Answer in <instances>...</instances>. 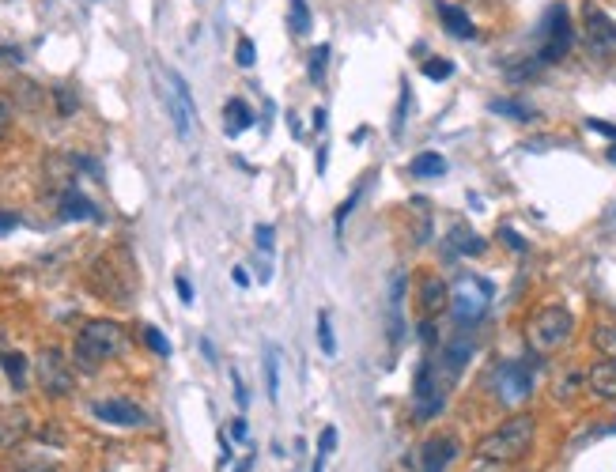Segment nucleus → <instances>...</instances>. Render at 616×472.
I'll use <instances>...</instances> for the list:
<instances>
[{
	"label": "nucleus",
	"mask_w": 616,
	"mask_h": 472,
	"mask_svg": "<svg viewBox=\"0 0 616 472\" xmlns=\"http://www.w3.org/2000/svg\"><path fill=\"white\" fill-rule=\"evenodd\" d=\"M235 284H239V287L250 284V276H246V269H235Z\"/></svg>",
	"instance_id": "nucleus-47"
},
{
	"label": "nucleus",
	"mask_w": 616,
	"mask_h": 472,
	"mask_svg": "<svg viewBox=\"0 0 616 472\" xmlns=\"http://www.w3.org/2000/svg\"><path fill=\"white\" fill-rule=\"evenodd\" d=\"M16 227H19L16 212H0V235H8V231H16Z\"/></svg>",
	"instance_id": "nucleus-39"
},
{
	"label": "nucleus",
	"mask_w": 616,
	"mask_h": 472,
	"mask_svg": "<svg viewBox=\"0 0 616 472\" xmlns=\"http://www.w3.org/2000/svg\"><path fill=\"white\" fill-rule=\"evenodd\" d=\"M0 367H4V374H8L12 386L23 389V382H27V355H19V352L0 355Z\"/></svg>",
	"instance_id": "nucleus-22"
},
{
	"label": "nucleus",
	"mask_w": 616,
	"mask_h": 472,
	"mask_svg": "<svg viewBox=\"0 0 616 472\" xmlns=\"http://www.w3.org/2000/svg\"><path fill=\"white\" fill-rule=\"evenodd\" d=\"M582 19H586V38H590V46H594V50H609V46H616V23L605 16L601 8L586 4Z\"/></svg>",
	"instance_id": "nucleus-13"
},
{
	"label": "nucleus",
	"mask_w": 616,
	"mask_h": 472,
	"mask_svg": "<svg viewBox=\"0 0 616 472\" xmlns=\"http://www.w3.org/2000/svg\"><path fill=\"white\" fill-rule=\"evenodd\" d=\"M8 133H12V102L0 91V140H8Z\"/></svg>",
	"instance_id": "nucleus-32"
},
{
	"label": "nucleus",
	"mask_w": 616,
	"mask_h": 472,
	"mask_svg": "<svg viewBox=\"0 0 616 472\" xmlns=\"http://www.w3.org/2000/svg\"><path fill=\"white\" fill-rule=\"evenodd\" d=\"M53 95H57V106H61V114H72V110H76V95H72V91H65V87H61V91H53Z\"/></svg>",
	"instance_id": "nucleus-36"
},
{
	"label": "nucleus",
	"mask_w": 616,
	"mask_h": 472,
	"mask_svg": "<svg viewBox=\"0 0 616 472\" xmlns=\"http://www.w3.org/2000/svg\"><path fill=\"white\" fill-rule=\"evenodd\" d=\"M326 65H329V46H314L310 50V84H322L326 80Z\"/></svg>",
	"instance_id": "nucleus-25"
},
{
	"label": "nucleus",
	"mask_w": 616,
	"mask_h": 472,
	"mask_svg": "<svg viewBox=\"0 0 616 472\" xmlns=\"http://www.w3.org/2000/svg\"><path fill=\"white\" fill-rule=\"evenodd\" d=\"M405 295H409V280H405V272H394L390 276V299H386V333H390V344H401V337H405Z\"/></svg>",
	"instance_id": "nucleus-10"
},
{
	"label": "nucleus",
	"mask_w": 616,
	"mask_h": 472,
	"mask_svg": "<svg viewBox=\"0 0 616 472\" xmlns=\"http://www.w3.org/2000/svg\"><path fill=\"white\" fill-rule=\"evenodd\" d=\"M61 220H103V216H99V208L87 201L80 189H69L61 197Z\"/></svg>",
	"instance_id": "nucleus-16"
},
{
	"label": "nucleus",
	"mask_w": 616,
	"mask_h": 472,
	"mask_svg": "<svg viewBox=\"0 0 616 472\" xmlns=\"http://www.w3.org/2000/svg\"><path fill=\"white\" fill-rule=\"evenodd\" d=\"M424 76H428V80H450V76H454V65L443 61V57H431L428 65H424Z\"/></svg>",
	"instance_id": "nucleus-29"
},
{
	"label": "nucleus",
	"mask_w": 616,
	"mask_h": 472,
	"mask_svg": "<svg viewBox=\"0 0 616 472\" xmlns=\"http://www.w3.org/2000/svg\"><path fill=\"white\" fill-rule=\"evenodd\" d=\"M38 382L42 389L50 393V397H69L72 386H76V371H72V363L65 359L61 348H46V352L38 355Z\"/></svg>",
	"instance_id": "nucleus-7"
},
{
	"label": "nucleus",
	"mask_w": 616,
	"mask_h": 472,
	"mask_svg": "<svg viewBox=\"0 0 616 472\" xmlns=\"http://www.w3.org/2000/svg\"><path fill=\"white\" fill-rule=\"evenodd\" d=\"M178 295H182V303H193V287H189L186 276H178Z\"/></svg>",
	"instance_id": "nucleus-43"
},
{
	"label": "nucleus",
	"mask_w": 616,
	"mask_h": 472,
	"mask_svg": "<svg viewBox=\"0 0 616 472\" xmlns=\"http://www.w3.org/2000/svg\"><path fill=\"white\" fill-rule=\"evenodd\" d=\"M605 227H609V231H616V204L609 208V216H605Z\"/></svg>",
	"instance_id": "nucleus-48"
},
{
	"label": "nucleus",
	"mask_w": 616,
	"mask_h": 472,
	"mask_svg": "<svg viewBox=\"0 0 616 472\" xmlns=\"http://www.w3.org/2000/svg\"><path fill=\"white\" fill-rule=\"evenodd\" d=\"M533 393V371L526 367V363H503L496 371V397L503 401L507 408L514 405H526Z\"/></svg>",
	"instance_id": "nucleus-8"
},
{
	"label": "nucleus",
	"mask_w": 616,
	"mask_h": 472,
	"mask_svg": "<svg viewBox=\"0 0 616 472\" xmlns=\"http://www.w3.org/2000/svg\"><path fill=\"white\" fill-rule=\"evenodd\" d=\"M409 170L416 174V178H439V174H446V159L439 152H424V155L412 159Z\"/></svg>",
	"instance_id": "nucleus-20"
},
{
	"label": "nucleus",
	"mask_w": 616,
	"mask_h": 472,
	"mask_svg": "<svg viewBox=\"0 0 616 472\" xmlns=\"http://www.w3.org/2000/svg\"><path fill=\"white\" fill-rule=\"evenodd\" d=\"M575 42V27H571V16H567L564 4H552L545 12V42L537 50V65H556L564 61L567 50Z\"/></svg>",
	"instance_id": "nucleus-6"
},
{
	"label": "nucleus",
	"mask_w": 616,
	"mask_h": 472,
	"mask_svg": "<svg viewBox=\"0 0 616 472\" xmlns=\"http://www.w3.org/2000/svg\"><path fill=\"white\" fill-rule=\"evenodd\" d=\"M314 129H326V110H314Z\"/></svg>",
	"instance_id": "nucleus-46"
},
{
	"label": "nucleus",
	"mask_w": 616,
	"mask_h": 472,
	"mask_svg": "<svg viewBox=\"0 0 616 472\" xmlns=\"http://www.w3.org/2000/svg\"><path fill=\"white\" fill-rule=\"evenodd\" d=\"M454 457H458V439H450V435H435L420 446V454H416V472H446L454 465Z\"/></svg>",
	"instance_id": "nucleus-9"
},
{
	"label": "nucleus",
	"mask_w": 616,
	"mask_h": 472,
	"mask_svg": "<svg viewBox=\"0 0 616 472\" xmlns=\"http://www.w3.org/2000/svg\"><path fill=\"white\" fill-rule=\"evenodd\" d=\"M91 412H95V420L110 423V427H144V423H148L144 408H137L133 401H121V397H114V401H99Z\"/></svg>",
	"instance_id": "nucleus-11"
},
{
	"label": "nucleus",
	"mask_w": 616,
	"mask_h": 472,
	"mask_svg": "<svg viewBox=\"0 0 616 472\" xmlns=\"http://www.w3.org/2000/svg\"><path fill=\"white\" fill-rule=\"evenodd\" d=\"M163 102H167V114L174 121V133L189 140L193 136V125H197V106H193V91L189 84L174 72V68H163Z\"/></svg>",
	"instance_id": "nucleus-4"
},
{
	"label": "nucleus",
	"mask_w": 616,
	"mask_h": 472,
	"mask_svg": "<svg viewBox=\"0 0 616 472\" xmlns=\"http://www.w3.org/2000/svg\"><path fill=\"white\" fill-rule=\"evenodd\" d=\"M144 340H148V348H152L155 355H171V340L163 337L155 325H148V329H144Z\"/></svg>",
	"instance_id": "nucleus-30"
},
{
	"label": "nucleus",
	"mask_w": 616,
	"mask_h": 472,
	"mask_svg": "<svg viewBox=\"0 0 616 472\" xmlns=\"http://www.w3.org/2000/svg\"><path fill=\"white\" fill-rule=\"evenodd\" d=\"M469 355H473V340H469V337H454V340H450V344L443 348V363H439L435 371H439V382H443L446 389L458 382V374L465 371Z\"/></svg>",
	"instance_id": "nucleus-12"
},
{
	"label": "nucleus",
	"mask_w": 616,
	"mask_h": 472,
	"mask_svg": "<svg viewBox=\"0 0 616 472\" xmlns=\"http://www.w3.org/2000/svg\"><path fill=\"white\" fill-rule=\"evenodd\" d=\"M250 125H254V110L242 99H231L223 106V129H227V136H242Z\"/></svg>",
	"instance_id": "nucleus-17"
},
{
	"label": "nucleus",
	"mask_w": 616,
	"mask_h": 472,
	"mask_svg": "<svg viewBox=\"0 0 616 472\" xmlns=\"http://www.w3.org/2000/svg\"><path fill=\"white\" fill-rule=\"evenodd\" d=\"M250 465H254V457H246V461H242V465H239L235 472H250Z\"/></svg>",
	"instance_id": "nucleus-49"
},
{
	"label": "nucleus",
	"mask_w": 616,
	"mask_h": 472,
	"mask_svg": "<svg viewBox=\"0 0 616 472\" xmlns=\"http://www.w3.org/2000/svg\"><path fill=\"white\" fill-rule=\"evenodd\" d=\"M231 382H235V397H239V405H246V401H250V397H246V386H242L239 371H231Z\"/></svg>",
	"instance_id": "nucleus-42"
},
{
	"label": "nucleus",
	"mask_w": 616,
	"mask_h": 472,
	"mask_svg": "<svg viewBox=\"0 0 616 472\" xmlns=\"http://www.w3.org/2000/svg\"><path fill=\"white\" fill-rule=\"evenodd\" d=\"M121 344H125V333H121L118 321H87L84 329H80V337H76V352H72V359H76V367L80 371H99L106 359H114V355L121 352Z\"/></svg>",
	"instance_id": "nucleus-1"
},
{
	"label": "nucleus",
	"mask_w": 616,
	"mask_h": 472,
	"mask_svg": "<svg viewBox=\"0 0 616 472\" xmlns=\"http://www.w3.org/2000/svg\"><path fill=\"white\" fill-rule=\"evenodd\" d=\"M586 382H590V393L601 397V401H616V359H601L590 367L586 374Z\"/></svg>",
	"instance_id": "nucleus-15"
},
{
	"label": "nucleus",
	"mask_w": 616,
	"mask_h": 472,
	"mask_svg": "<svg viewBox=\"0 0 616 472\" xmlns=\"http://www.w3.org/2000/svg\"><path fill=\"white\" fill-rule=\"evenodd\" d=\"M533 435H537L533 416H511L503 427L477 442V457L480 461H518L533 446Z\"/></svg>",
	"instance_id": "nucleus-2"
},
{
	"label": "nucleus",
	"mask_w": 616,
	"mask_h": 472,
	"mask_svg": "<svg viewBox=\"0 0 616 472\" xmlns=\"http://www.w3.org/2000/svg\"><path fill=\"white\" fill-rule=\"evenodd\" d=\"M579 382H582L579 371H571L567 378H560V382H556V397H560V401H567V397H571V393L579 389Z\"/></svg>",
	"instance_id": "nucleus-33"
},
{
	"label": "nucleus",
	"mask_w": 616,
	"mask_h": 472,
	"mask_svg": "<svg viewBox=\"0 0 616 472\" xmlns=\"http://www.w3.org/2000/svg\"><path fill=\"white\" fill-rule=\"evenodd\" d=\"M586 125H590V129H594V133H601V136H613V140H616V125H609V121H598V118H590V121H586Z\"/></svg>",
	"instance_id": "nucleus-40"
},
{
	"label": "nucleus",
	"mask_w": 616,
	"mask_h": 472,
	"mask_svg": "<svg viewBox=\"0 0 616 472\" xmlns=\"http://www.w3.org/2000/svg\"><path fill=\"white\" fill-rule=\"evenodd\" d=\"M288 23H291V31L299 34H310V27H314V19H310V8H307V0H291V12H288Z\"/></svg>",
	"instance_id": "nucleus-23"
},
{
	"label": "nucleus",
	"mask_w": 616,
	"mask_h": 472,
	"mask_svg": "<svg viewBox=\"0 0 616 472\" xmlns=\"http://www.w3.org/2000/svg\"><path fill=\"white\" fill-rule=\"evenodd\" d=\"M609 159H613V163H616V148H609Z\"/></svg>",
	"instance_id": "nucleus-51"
},
{
	"label": "nucleus",
	"mask_w": 616,
	"mask_h": 472,
	"mask_svg": "<svg viewBox=\"0 0 616 472\" xmlns=\"http://www.w3.org/2000/svg\"><path fill=\"white\" fill-rule=\"evenodd\" d=\"M499 238H507V246H511V250H518V253L526 250V242H522V238L514 235V231H507V227H503V231H499Z\"/></svg>",
	"instance_id": "nucleus-41"
},
{
	"label": "nucleus",
	"mask_w": 616,
	"mask_h": 472,
	"mask_svg": "<svg viewBox=\"0 0 616 472\" xmlns=\"http://www.w3.org/2000/svg\"><path fill=\"white\" fill-rule=\"evenodd\" d=\"M488 299H492V287L484 284L480 276H458V284H454V299H450L454 321H458L462 329L477 325V321L488 314Z\"/></svg>",
	"instance_id": "nucleus-5"
},
{
	"label": "nucleus",
	"mask_w": 616,
	"mask_h": 472,
	"mask_svg": "<svg viewBox=\"0 0 616 472\" xmlns=\"http://www.w3.org/2000/svg\"><path fill=\"white\" fill-rule=\"evenodd\" d=\"M446 299H450V291H446L443 280H435V276H431V280H424V287H420V303H424V314H428V318L443 310Z\"/></svg>",
	"instance_id": "nucleus-19"
},
{
	"label": "nucleus",
	"mask_w": 616,
	"mask_h": 472,
	"mask_svg": "<svg viewBox=\"0 0 616 472\" xmlns=\"http://www.w3.org/2000/svg\"><path fill=\"white\" fill-rule=\"evenodd\" d=\"M594 348H598L605 359H616V325H598V329H594Z\"/></svg>",
	"instance_id": "nucleus-24"
},
{
	"label": "nucleus",
	"mask_w": 616,
	"mask_h": 472,
	"mask_svg": "<svg viewBox=\"0 0 616 472\" xmlns=\"http://www.w3.org/2000/svg\"><path fill=\"white\" fill-rule=\"evenodd\" d=\"M318 344L326 355H337V340H333V329H329V314H318Z\"/></svg>",
	"instance_id": "nucleus-28"
},
{
	"label": "nucleus",
	"mask_w": 616,
	"mask_h": 472,
	"mask_svg": "<svg viewBox=\"0 0 616 472\" xmlns=\"http://www.w3.org/2000/svg\"><path fill=\"white\" fill-rule=\"evenodd\" d=\"M333 446H337V427H326L322 439H318V450H322V454H333Z\"/></svg>",
	"instance_id": "nucleus-37"
},
{
	"label": "nucleus",
	"mask_w": 616,
	"mask_h": 472,
	"mask_svg": "<svg viewBox=\"0 0 616 472\" xmlns=\"http://www.w3.org/2000/svg\"><path fill=\"white\" fill-rule=\"evenodd\" d=\"M492 114H507V118H518V121L533 118V110L530 106H522V102H492Z\"/></svg>",
	"instance_id": "nucleus-27"
},
{
	"label": "nucleus",
	"mask_w": 616,
	"mask_h": 472,
	"mask_svg": "<svg viewBox=\"0 0 616 472\" xmlns=\"http://www.w3.org/2000/svg\"><path fill=\"white\" fill-rule=\"evenodd\" d=\"M23 61V53L16 50V46H0V68L4 65H19Z\"/></svg>",
	"instance_id": "nucleus-38"
},
{
	"label": "nucleus",
	"mask_w": 616,
	"mask_h": 472,
	"mask_svg": "<svg viewBox=\"0 0 616 472\" xmlns=\"http://www.w3.org/2000/svg\"><path fill=\"white\" fill-rule=\"evenodd\" d=\"M27 431H31V416H27L23 408H8V412H0V450L19 446V442L27 439Z\"/></svg>",
	"instance_id": "nucleus-14"
},
{
	"label": "nucleus",
	"mask_w": 616,
	"mask_h": 472,
	"mask_svg": "<svg viewBox=\"0 0 616 472\" xmlns=\"http://www.w3.org/2000/svg\"><path fill=\"white\" fill-rule=\"evenodd\" d=\"M231 435H235V439H246V420H231Z\"/></svg>",
	"instance_id": "nucleus-45"
},
{
	"label": "nucleus",
	"mask_w": 616,
	"mask_h": 472,
	"mask_svg": "<svg viewBox=\"0 0 616 472\" xmlns=\"http://www.w3.org/2000/svg\"><path fill=\"white\" fill-rule=\"evenodd\" d=\"M326 167H329V155H326V144H322V148H318V159H314V170L326 174Z\"/></svg>",
	"instance_id": "nucleus-44"
},
{
	"label": "nucleus",
	"mask_w": 616,
	"mask_h": 472,
	"mask_svg": "<svg viewBox=\"0 0 616 472\" xmlns=\"http://www.w3.org/2000/svg\"><path fill=\"white\" fill-rule=\"evenodd\" d=\"M450 242H454V253H469V257L484 253V238L473 235L469 227H454V231H450Z\"/></svg>",
	"instance_id": "nucleus-21"
},
{
	"label": "nucleus",
	"mask_w": 616,
	"mask_h": 472,
	"mask_svg": "<svg viewBox=\"0 0 616 472\" xmlns=\"http://www.w3.org/2000/svg\"><path fill=\"white\" fill-rule=\"evenodd\" d=\"M265 374H269V401H276L280 397V352H269V359H265Z\"/></svg>",
	"instance_id": "nucleus-26"
},
{
	"label": "nucleus",
	"mask_w": 616,
	"mask_h": 472,
	"mask_svg": "<svg viewBox=\"0 0 616 472\" xmlns=\"http://www.w3.org/2000/svg\"><path fill=\"white\" fill-rule=\"evenodd\" d=\"M23 472H53V469H46V465H35V469H23Z\"/></svg>",
	"instance_id": "nucleus-50"
},
{
	"label": "nucleus",
	"mask_w": 616,
	"mask_h": 472,
	"mask_svg": "<svg viewBox=\"0 0 616 472\" xmlns=\"http://www.w3.org/2000/svg\"><path fill=\"white\" fill-rule=\"evenodd\" d=\"M360 193H363V189H356V193H352V197H348V201L337 208V220H333V223H337V235H341V227H344V220H348V212H352V208H356V201H360Z\"/></svg>",
	"instance_id": "nucleus-35"
},
{
	"label": "nucleus",
	"mask_w": 616,
	"mask_h": 472,
	"mask_svg": "<svg viewBox=\"0 0 616 472\" xmlns=\"http://www.w3.org/2000/svg\"><path fill=\"white\" fill-rule=\"evenodd\" d=\"M254 238H257V250H265V253H269V250H273V246H276V242H273L276 231H273V227H269V223H265V227H257Z\"/></svg>",
	"instance_id": "nucleus-34"
},
{
	"label": "nucleus",
	"mask_w": 616,
	"mask_h": 472,
	"mask_svg": "<svg viewBox=\"0 0 616 472\" xmlns=\"http://www.w3.org/2000/svg\"><path fill=\"white\" fill-rule=\"evenodd\" d=\"M235 61H239L242 68H250L257 61V50L250 38H239V46H235Z\"/></svg>",
	"instance_id": "nucleus-31"
},
{
	"label": "nucleus",
	"mask_w": 616,
	"mask_h": 472,
	"mask_svg": "<svg viewBox=\"0 0 616 472\" xmlns=\"http://www.w3.org/2000/svg\"><path fill=\"white\" fill-rule=\"evenodd\" d=\"M575 333V318H571V310L564 306H541L537 314L530 318L526 325V340H530L533 352H556V348H564L567 340Z\"/></svg>",
	"instance_id": "nucleus-3"
},
{
	"label": "nucleus",
	"mask_w": 616,
	"mask_h": 472,
	"mask_svg": "<svg viewBox=\"0 0 616 472\" xmlns=\"http://www.w3.org/2000/svg\"><path fill=\"white\" fill-rule=\"evenodd\" d=\"M439 19H443V27L454 34V38H473V34H477L473 19L465 16L462 8H454V4H439Z\"/></svg>",
	"instance_id": "nucleus-18"
}]
</instances>
